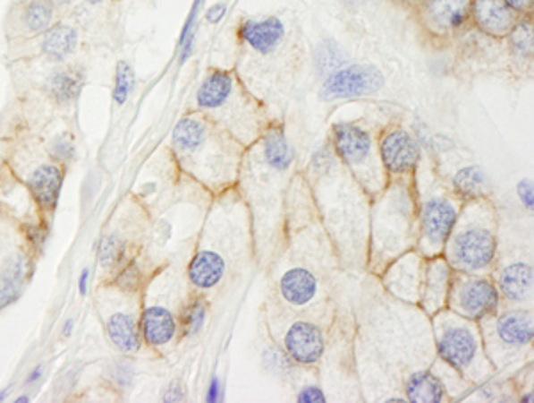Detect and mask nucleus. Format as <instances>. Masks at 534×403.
<instances>
[{
    "mask_svg": "<svg viewBox=\"0 0 534 403\" xmlns=\"http://www.w3.org/2000/svg\"><path fill=\"white\" fill-rule=\"evenodd\" d=\"M4 167L21 179L29 197L41 210L52 212L55 209L66 176L64 165L52 161L48 156L29 161L23 152H16L13 158H7Z\"/></svg>",
    "mask_w": 534,
    "mask_h": 403,
    "instance_id": "f257e3e1",
    "label": "nucleus"
},
{
    "mask_svg": "<svg viewBox=\"0 0 534 403\" xmlns=\"http://www.w3.org/2000/svg\"><path fill=\"white\" fill-rule=\"evenodd\" d=\"M497 239L488 223L474 219L462 227L453 237L449 257L462 271H481L488 268L496 257Z\"/></svg>",
    "mask_w": 534,
    "mask_h": 403,
    "instance_id": "f03ea898",
    "label": "nucleus"
},
{
    "mask_svg": "<svg viewBox=\"0 0 534 403\" xmlns=\"http://www.w3.org/2000/svg\"><path fill=\"white\" fill-rule=\"evenodd\" d=\"M59 20L52 0H14L5 18V36L13 41L34 38Z\"/></svg>",
    "mask_w": 534,
    "mask_h": 403,
    "instance_id": "7ed1b4c3",
    "label": "nucleus"
},
{
    "mask_svg": "<svg viewBox=\"0 0 534 403\" xmlns=\"http://www.w3.org/2000/svg\"><path fill=\"white\" fill-rule=\"evenodd\" d=\"M86 86V70L81 64L52 63L38 84L39 95L54 107H72Z\"/></svg>",
    "mask_w": 534,
    "mask_h": 403,
    "instance_id": "20e7f679",
    "label": "nucleus"
},
{
    "mask_svg": "<svg viewBox=\"0 0 534 403\" xmlns=\"http://www.w3.org/2000/svg\"><path fill=\"white\" fill-rule=\"evenodd\" d=\"M385 86L383 73L370 64H353L346 68L334 70L323 86V97L335 99H353L361 95H370Z\"/></svg>",
    "mask_w": 534,
    "mask_h": 403,
    "instance_id": "39448f33",
    "label": "nucleus"
},
{
    "mask_svg": "<svg viewBox=\"0 0 534 403\" xmlns=\"http://www.w3.org/2000/svg\"><path fill=\"white\" fill-rule=\"evenodd\" d=\"M334 147L337 156L353 170V174L376 172V150L370 134L355 124L334 125ZM372 174V172H370Z\"/></svg>",
    "mask_w": 534,
    "mask_h": 403,
    "instance_id": "423d86ee",
    "label": "nucleus"
},
{
    "mask_svg": "<svg viewBox=\"0 0 534 403\" xmlns=\"http://www.w3.org/2000/svg\"><path fill=\"white\" fill-rule=\"evenodd\" d=\"M377 149L383 168L392 176H404L413 172L420 159L417 140L403 127L386 131L381 136Z\"/></svg>",
    "mask_w": 534,
    "mask_h": 403,
    "instance_id": "0eeeda50",
    "label": "nucleus"
},
{
    "mask_svg": "<svg viewBox=\"0 0 534 403\" xmlns=\"http://www.w3.org/2000/svg\"><path fill=\"white\" fill-rule=\"evenodd\" d=\"M472 0H422L419 13L424 27L437 36H449L470 20Z\"/></svg>",
    "mask_w": 534,
    "mask_h": 403,
    "instance_id": "6e6552de",
    "label": "nucleus"
},
{
    "mask_svg": "<svg viewBox=\"0 0 534 403\" xmlns=\"http://www.w3.org/2000/svg\"><path fill=\"white\" fill-rule=\"evenodd\" d=\"M27 39L34 41L36 54L39 59L52 63H66L79 50L81 30L73 21L59 18L50 29Z\"/></svg>",
    "mask_w": 534,
    "mask_h": 403,
    "instance_id": "1a4fd4ad",
    "label": "nucleus"
},
{
    "mask_svg": "<svg viewBox=\"0 0 534 403\" xmlns=\"http://www.w3.org/2000/svg\"><path fill=\"white\" fill-rule=\"evenodd\" d=\"M499 305V293L485 279H467L454 291V309L472 320H481Z\"/></svg>",
    "mask_w": 534,
    "mask_h": 403,
    "instance_id": "9d476101",
    "label": "nucleus"
},
{
    "mask_svg": "<svg viewBox=\"0 0 534 403\" xmlns=\"http://www.w3.org/2000/svg\"><path fill=\"white\" fill-rule=\"evenodd\" d=\"M479 350L476 332L467 325H453L445 329L438 339V352L442 359L458 372H467Z\"/></svg>",
    "mask_w": 534,
    "mask_h": 403,
    "instance_id": "9b49d317",
    "label": "nucleus"
},
{
    "mask_svg": "<svg viewBox=\"0 0 534 403\" xmlns=\"http://www.w3.org/2000/svg\"><path fill=\"white\" fill-rule=\"evenodd\" d=\"M519 18L521 14L503 0H472L470 5V20L481 32L492 38H506Z\"/></svg>",
    "mask_w": 534,
    "mask_h": 403,
    "instance_id": "f8f14e48",
    "label": "nucleus"
},
{
    "mask_svg": "<svg viewBox=\"0 0 534 403\" xmlns=\"http://www.w3.org/2000/svg\"><path fill=\"white\" fill-rule=\"evenodd\" d=\"M458 223V209L449 199L435 197L424 203L422 230L429 246H442Z\"/></svg>",
    "mask_w": 534,
    "mask_h": 403,
    "instance_id": "ddd939ff",
    "label": "nucleus"
},
{
    "mask_svg": "<svg viewBox=\"0 0 534 403\" xmlns=\"http://www.w3.org/2000/svg\"><path fill=\"white\" fill-rule=\"evenodd\" d=\"M285 348L300 364H314L325 352L321 330L309 322H296L285 334Z\"/></svg>",
    "mask_w": 534,
    "mask_h": 403,
    "instance_id": "4468645a",
    "label": "nucleus"
},
{
    "mask_svg": "<svg viewBox=\"0 0 534 403\" xmlns=\"http://www.w3.org/2000/svg\"><path fill=\"white\" fill-rule=\"evenodd\" d=\"M239 36L255 52L267 56L282 43L285 36V25L278 16H267L264 20H246L239 27Z\"/></svg>",
    "mask_w": 534,
    "mask_h": 403,
    "instance_id": "2eb2a0df",
    "label": "nucleus"
},
{
    "mask_svg": "<svg viewBox=\"0 0 534 403\" xmlns=\"http://www.w3.org/2000/svg\"><path fill=\"white\" fill-rule=\"evenodd\" d=\"M235 75L228 70H210L196 91V106L203 113H214L233 91Z\"/></svg>",
    "mask_w": 534,
    "mask_h": 403,
    "instance_id": "dca6fc26",
    "label": "nucleus"
},
{
    "mask_svg": "<svg viewBox=\"0 0 534 403\" xmlns=\"http://www.w3.org/2000/svg\"><path fill=\"white\" fill-rule=\"evenodd\" d=\"M262 156L267 167L275 172H287L294 161V152L289 145L282 125H269L262 136Z\"/></svg>",
    "mask_w": 534,
    "mask_h": 403,
    "instance_id": "f3484780",
    "label": "nucleus"
},
{
    "mask_svg": "<svg viewBox=\"0 0 534 403\" xmlns=\"http://www.w3.org/2000/svg\"><path fill=\"white\" fill-rule=\"evenodd\" d=\"M497 336L510 347H526L533 341V316L528 311H508L497 320Z\"/></svg>",
    "mask_w": 534,
    "mask_h": 403,
    "instance_id": "a211bd4d",
    "label": "nucleus"
},
{
    "mask_svg": "<svg viewBox=\"0 0 534 403\" xmlns=\"http://www.w3.org/2000/svg\"><path fill=\"white\" fill-rule=\"evenodd\" d=\"M145 341L152 347H163L170 343L177 332V323L174 314L165 307H148L141 320Z\"/></svg>",
    "mask_w": 534,
    "mask_h": 403,
    "instance_id": "6ab92c4d",
    "label": "nucleus"
},
{
    "mask_svg": "<svg viewBox=\"0 0 534 403\" xmlns=\"http://www.w3.org/2000/svg\"><path fill=\"white\" fill-rule=\"evenodd\" d=\"M282 296L292 305H307L318 293L316 277L305 268H292L285 271L280 280Z\"/></svg>",
    "mask_w": 534,
    "mask_h": 403,
    "instance_id": "aec40b11",
    "label": "nucleus"
},
{
    "mask_svg": "<svg viewBox=\"0 0 534 403\" xmlns=\"http://www.w3.org/2000/svg\"><path fill=\"white\" fill-rule=\"evenodd\" d=\"M225 275V261L219 253L198 252L189 264V279L199 289H210L221 282Z\"/></svg>",
    "mask_w": 534,
    "mask_h": 403,
    "instance_id": "412c9836",
    "label": "nucleus"
},
{
    "mask_svg": "<svg viewBox=\"0 0 534 403\" xmlns=\"http://www.w3.org/2000/svg\"><path fill=\"white\" fill-rule=\"evenodd\" d=\"M29 271V262L25 255H13L9 257L4 266L0 268V311L13 304L25 284Z\"/></svg>",
    "mask_w": 534,
    "mask_h": 403,
    "instance_id": "4be33fe9",
    "label": "nucleus"
},
{
    "mask_svg": "<svg viewBox=\"0 0 534 403\" xmlns=\"http://www.w3.org/2000/svg\"><path fill=\"white\" fill-rule=\"evenodd\" d=\"M499 286L512 302H526L533 293V268L526 262H513L501 271Z\"/></svg>",
    "mask_w": 534,
    "mask_h": 403,
    "instance_id": "5701e85b",
    "label": "nucleus"
},
{
    "mask_svg": "<svg viewBox=\"0 0 534 403\" xmlns=\"http://www.w3.org/2000/svg\"><path fill=\"white\" fill-rule=\"evenodd\" d=\"M454 192L467 201H483L490 193V181L483 168L465 167L453 177Z\"/></svg>",
    "mask_w": 534,
    "mask_h": 403,
    "instance_id": "b1692460",
    "label": "nucleus"
},
{
    "mask_svg": "<svg viewBox=\"0 0 534 403\" xmlns=\"http://www.w3.org/2000/svg\"><path fill=\"white\" fill-rule=\"evenodd\" d=\"M109 339L123 354H132L140 348V330L136 320L131 314L116 313L107 322Z\"/></svg>",
    "mask_w": 534,
    "mask_h": 403,
    "instance_id": "393cba45",
    "label": "nucleus"
},
{
    "mask_svg": "<svg viewBox=\"0 0 534 403\" xmlns=\"http://www.w3.org/2000/svg\"><path fill=\"white\" fill-rule=\"evenodd\" d=\"M406 397L410 402L438 403L445 399L442 382L429 372H417L406 382Z\"/></svg>",
    "mask_w": 534,
    "mask_h": 403,
    "instance_id": "a878e982",
    "label": "nucleus"
},
{
    "mask_svg": "<svg viewBox=\"0 0 534 403\" xmlns=\"http://www.w3.org/2000/svg\"><path fill=\"white\" fill-rule=\"evenodd\" d=\"M75 152H77V141H75V136L70 129H63V131L55 133L47 141V147H45V154L52 161L61 163L64 167H68L73 161Z\"/></svg>",
    "mask_w": 534,
    "mask_h": 403,
    "instance_id": "bb28decb",
    "label": "nucleus"
},
{
    "mask_svg": "<svg viewBox=\"0 0 534 403\" xmlns=\"http://www.w3.org/2000/svg\"><path fill=\"white\" fill-rule=\"evenodd\" d=\"M508 38L512 41L513 52L519 57H524V59L533 57V23H531V18L530 20H528V16L519 18L515 27L508 34Z\"/></svg>",
    "mask_w": 534,
    "mask_h": 403,
    "instance_id": "cd10ccee",
    "label": "nucleus"
},
{
    "mask_svg": "<svg viewBox=\"0 0 534 403\" xmlns=\"http://www.w3.org/2000/svg\"><path fill=\"white\" fill-rule=\"evenodd\" d=\"M136 86V73L134 68L127 61H120L116 64V75H114V90H113V100L122 106L129 100L132 90Z\"/></svg>",
    "mask_w": 534,
    "mask_h": 403,
    "instance_id": "c85d7f7f",
    "label": "nucleus"
},
{
    "mask_svg": "<svg viewBox=\"0 0 534 403\" xmlns=\"http://www.w3.org/2000/svg\"><path fill=\"white\" fill-rule=\"evenodd\" d=\"M125 252H127V244H125L123 239H120L114 234L104 237L100 246H98L100 264L104 268H114L125 259Z\"/></svg>",
    "mask_w": 534,
    "mask_h": 403,
    "instance_id": "c756f323",
    "label": "nucleus"
},
{
    "mask_svg": "<svg viewBox=\"0 0 534 403\" xmlns=\"http://www.w3.org/2000/svg\"><path fill=\"white\" fill-rule=\"evenodd\" d=\"M447 266L444 262H433L431 270L428 271V282H426V298L435 296V302L444 298L445 287H447Z\"/></svg>",
    "mask_w": 534,
    "mask_h": 403,
    "instance_id": "7c9ffc66",
    "label": "nucleus"
},
{
    "mask_svg": "<svg viewBox=\"0 0 534 403\" xmlns=\"http://www.w3.org/2000/svg\"><path fill=\"white\" fill-rule=\"evenodd\" d=\"M205 318H207V307L201 300H196L192 302L185 313H183V318H182V323H183V334L187 336H194L201 330L203 323H205Z\"/></svg>",
    "mask_w": 534,
    "mask_h": 403,
    "instance_id": "2f4dec72",
    "label": "nucleus"
},
{
    "mask_svg": "<svg viewBox=\"0 0 534 403\" xmlns=\"http://www.w3.org/2000/svg\"><path fill=\"white\" fill-rule=\"evenodd\" d=\"M517 193H519L521 201H522V203H524V207H526V209H530V210H533V183H531V181H528V179L521 181V183H519V186H517Z\"/></svg>",
    "mask_w": 534,
    "mask_h": 403,
    "instance_id": "473e14b6",
    "label": "nucleus"
},
{
    "mask_svg": "<svg viewBox=\"0 0 534 403\" xmlns=\"http://www.w3.org/2000/svg\"><path fill=\"white\" fill-rule=\"evenodd\" d=\"M298 402L301 403H325L326 402V399H325V393L319 390V388H307V390H303L301 393H300V397H298Z\"/></svg>",
    "mask_w": 534,
    "mask_h": 403,
    "instance_id": "72a5a7b5",
    "label": "nucleus"
},
{
    "mask_svg": "<svg viewBox=\"0 0 534 403\" xmlns=\"http://www.w3.org/2000/svg\"><path fill=\"white\" fill-rule=\"evenodd\" d=\"M503 2L521 16H528L533 13L534 0H503Z\"/></svg>",
    "mask_w": 534,
    "mask_h": 403,
    "instance_id": "f704fd0d",
    "label": "nucleus"
},
{
    "mask_svg": "<svg viewBox=\"0 0 534 403\" xmlns=\"http://www.w3.org/2000/svg\"><path fill=\"white\" fill-rule=\"evenodd\" d=\"M183 397H185L183 388L178 382H174V384H170V388L165 395V402H182Z\"/></svg>",
    "mask_w": 534,
    "mask_h": 403,
    "instance_id": "c9c22d12",
    "label": "nucleus"
},
{
    "mask_svg": "<svg viewBox=\"0 0 534 403\" xmlns=\"http://www.w3.org/2000/svg\"><path fill=\"white\" fill-rule=\"evenodd\" d=\"M225 11H226V7H225L223 4H216L214 7H210V9L207 11V20H208L210 23H217V21L225 16Z\"/></svg>",
    "mask_w": 534,
    "mask_h": 403,
    "instance_id": "e433bc0d",
    "label": "nucleus"
},
{
    "mask_svg": "<svg viewBox=\"0 0 534 403\" xmlns=\"http://www.w3.org/2000/svg\"><path fill=\"white\" fill-rule=\"evenodd\" d=\"M221 399V393H219V381L214 379L210 382V388H208V393H207V402H219Z\"/></svg>",
    "mask_w": 534,
    "mask_h": 403,
    "instance_id": "4c0bfd02",
    "label": "nucleus"
},
{
    "mask_svg": "<svg viewBox=\"0 0 534 403\" xmlns=\"http://www.w3.org/2000/svg\"><path fill=\"white\" fill-rule=\"evenodd\" d=\"M88 279H89V271L84 270L82 275H81V279H79V293H81L82 296H84L86 291H88Z\"/></svg>",
    "mask_w": 534,
    "mask_h": 403,
    "instance_id": "58836bf2",
    "label": "nucleus"
},
{
    "mask_svg": "<svg viewBox=\"0 0 534 403\" xmlns=\"http://www.w3.org/2000/svg\"><path fill=\"white\" fill-rule=\"evenodd\" d=\"M52 4L55 5V9H57V13L61 14V13H66L70 7H72V4H73V0H52Z\"/></svg>",
    "mask_w": 534,
    "mask_h": 403,
    "instance_id": "ea45409f",
    "label": "nucleus"
},
{
    "mask_svg": "<svg viewBox=\"0 0 534 403\" xmlns=\"http://www.w3.org/2000/svg\"><path fill=\"white\" fill-rule=\"evenodd\" d=\"M41 375H43V366H36V368L30 372V375L27 377V384H34V382H38V381L41 379Z\"/></svg>",
    "mask_w": 534,
    "mask_h": 403,
    "instance_id": "a19ab883",
    "label": "nucleus"
},
{
    "mask_svg": "<svg viewBox=\"0 0 534 403\" xmlns=\"http://www.w3.org/2000/svg\"><path fill=\"white\" fill-rule=\"evenodd\" d=\"M72 332H73V322H72V320H68V322L64 323L63 336H64V338H70V336H72Z\"/></svg>",
    "mask_w": 534,
    "mask_h": 403,
    "instance_id": "79ce46f5",
    "label": "nucleus"
},
{
    "mask_svg": "<svg viewBox=\"0 0 534 403\" xmlns=\"http://www.w3.org/2000/svg\"><path fill=\"white\" fill-rule=\"evenodd\" d=\"M399 4H403V5H413V7H419V4L422 2V0H397Z\"/></svg>",
    "mask_w": 534,
    "mask_h": 403,
    "instance_id": "37998d69",
    "label": "nucleus"
},
{
    "mask_svg": "<svg viewBox=\"0 0 534 403\" xmlns=\"http://www.w3.org/2000/svg\"><path fill=\"white\" fill-rule=\"evenodd\" d=\"M27 402H30V400H29V397H25V395H21V397H18V399H16V403H27Z\"/></svg>",
    "mask_w": 534,
    "mask_h": 403,
    "instance_id": "c03bdc74",
    "label": "nucleus"
},
{
    "mask_svg": "<svg viewBox=\"0 0 534 403\" xmlns=\"http://www.w3.org/2000/svg\"><path fill=\"white\" fill-rule=\"evenodd\" d=\"M5 397H7V391H2V393H0V402H4Z\"/></svg>",
    "mask_w": 534,
    "mask_h": 403,
    "instance_id": "a18cd8bd",
    "label": "nucleus"
}]
</instances>
